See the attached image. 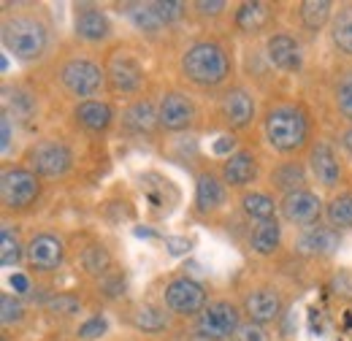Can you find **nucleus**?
Masks as SVG:
<instances>
[{"instance_id":"obj_1","label":"nucleus","mask_w":352,"mask_h":341,"mask_svg":"<svg viewBox=\"0 0 352 341\" xmlns=\"http://www.w3.org/2000/svg\"><path fill=\"white\" fill-rule=\"evenodd\" d=\"M179 74L198 89H217L233 76V54L217 38H198L182 52Z\"/></svg>"},{"instance_id":"obj_2","label":"nucleus","mask_w":352,"mask_h":341,"mask_svg":"<svg viewBox=\"0 0 352 341\" xmlns=\"http://www.w3.org/2000/svg\"><path fill=\"white\" fill-rule=\"evenodd\" d=\"M3 49L19 63H38L52 46V25L41 11H14L3 16Z\"/></svg>"},{"instance_id":"obj_3","label":"nucleus","mask_w":352,"mask_h":341,"mask_svg":"<svg viewBox=\"0 0 352 341\" xmlns=\"http://www.w3.org/2000/svg\"><path fill=\"white\" fill-rule=\"evenodd\" d=\"M265 141L279 155H298L309 146L311 120L298 100H279L265 109L263 117Z\"/></svg>"},{"instance_id":"obj_4","label":"nucleus","mask_w":352,"mask_h":341,"mask_svg":"<svg viewBox=\"0 0 352 341\" xmlns=\"http://www.w3.org/2000/svg\"><path fill=\"white\" fill-rule=\"evenodd\" d=\"M57 82H60V87L71 98H76L79 103L82 100H92L95 95H100L109 87L106 65H100L98 60H92L87 54H71V57H65L57 65Z\"/></svg>"},{"instance_id":"obj_5","label":"nucleus","mask_w":352,"mask_h":341,"mask_svg":"<svg viewBox=\"0 0 352 341\" xmlns=\"http://www.w3.org/2000/svg\"><path fill=\"white\" fill-rule=\"evenodd\" d=\"M106 79H109V89L114 95L135 98L146 87V68L133 49L117 46L106 57Z\"/></svg>"},{"instance_id":"obj_6","label":"nucleus","mask_w":352,"mask_h":341,"mask_svg":"<svg viewBox=\"0 0 352 341\" xmlns=\"http://www.w3.org/2000/svg\"><path fill=\"white\" fill-rule=\"evenodd\" d=\"M241 328V309L228 298L209 300V306L195 317V339L198 341H228Z\"/></svg>"},{"instance_id":"obj_7","label":"nucleus","mask_w":352,"mask_h":341,"mask_svg":"<svg viewBox=\"0 0 352 341\" xmlns=\"http://www.w3.org/2000/svg\"><path fill=\"white\" fill-rule=\"evenodd\" d=\"M41 176L25 166L6 168L0 176V201L6 212H28L41 198Z\"/></svg>"},{"instance_id":"obj_8","label":"nucleus","mask_w":352,"mask_h":341,"mask_svg":"<svg viewBox=\"0 0 352 341\" xmlns=\"http://www.w3.org/2000/svg\"><path fill=\"white\" fill-rule=\"evenodd\" d=\"M71 166H74V152L60 138H41L30 144V149L25 152V168L38 173L41 179L65 176Z\"/></svg>"},{"instance_id":"obj_9","label":"nucleus","mask_w":352,"mask_h":341,"mask_svg":"<svg viewBox=\"0 0 352 341\" xmlns=\"http://www.w3.org/2000/svg\"><path fill=\"white\" fill-rule=\"evenodd\" d=\"M163 306L176 317H198L209 306L206 287L192 276H176L163 290Z\"/></svg>"},{"instance_id":"obj_10","label":"nucleus","mask_w":352,"mask_h":341,"mask_svg":"<svg viewBox=\"0 0 352 341\" xmlns=\"http://www.w3.org/2000/svg\"><path fill=\"white\" fill-rule=\"evenodd\" d=\"M217 117L228 130H247L252 128L255 117H258V103L255 95L241 85H230L222 89L217 98Z\"/></svg>"},{"instance_id":"obj_11","label":"nucleus","mask_w":352,"mask_h":341,"mask_svg":"<svg viewBox=\"0 0 352 341\" xmlns=\"http://www.w3.org/2000/svg\"><path fill=\"white\" fill-rule=\"evenodd\" d=\"M157 122L168 133L192 130L195 122H198V106L187 92L168 89V92H163V98L157 103Z\"/></svg>"},{"instance_id":"obj_12","label":"nucleus","mask_w":352,"mask_h":341,"mask_svg":"<svg viewBox=\"0 0 352 341\" xmlns=\"http://www.w3.org/2000/svg\"><path fill=\"white\" fill-rule=\"evenodd\" d=\"M241 311L250 317V322L271 325V322L282 320V314H285V296L274 285L250 287L241 298Z\"/></svg>"},{"instance_id":"obj_13","label":"nucleus","mask_w":352,"mask_h":341,"mask_svg":"<svg viewBox=\"0 0 352 341\" xmlns=\"http://www.w3.org/2000/svg\"><path fill=\"white\" fill-rule=\"evenodd\" d=\"M65 260V241L57 233H36L28 241L25 250V263L36 274H52L63 265Z\"/></svg>"},{"instance_id":"obj_14","label":"nucleus","mask_w":352,"mask_h":341,"mask_svg":"<svg viewBox=\"0 0 352 341\" xmlns=\"http://www.w3.org/2000/svg\"><path fill=\"white\" fill-rule=\"evenodd\" d=\"M74 36L85 43H106L114 38V25L103 8L79 3L74 8Z\"/></svg>"},{"instance_id":"obj_15","label":"nucleus","mask_w":352,"mask_h":341,"mask_svg":"<svg viewBox=\"0 0 352 341\" xmlns=\"http://www.w3.org/2000/svg\"><path fill=\"white\" fill-rule=\"evenodd\" d=\"M279 214L285 222L307 230V228H314L320 222V217L325 214V206H322V198L311 190H298L293 195H285L279 201Z\"/></svg>"},{"instance_id":"obj_16","label":"nucleus","mask_w":352,"mask_h":341,"mask_svg":"<svg viewBox=\"0 0 352 341\" xmlns=\"http://www.w3.org/2000/svg\"><path fill=\"white\" fill-rule=\"evenodd\" d=\"M228 206V184L217 170L206 168L195 176V204L192 209L201 217H214Z\"/></svg>"},{"instance_id":"obj_17","label":"nucleus","mask_w":352,"mask_h":341,"mask_svg":"<svg viewBox=\"0 0 352 341\" xmlns=\"http://www.w3.org/2000/svg\"><path fill=\"white\" fill-rule=\"evenodd\" d=\"M220 176L228 190H247L261 179V160L252 149H239L228 160H222Z\"/></svg>"},{"instance_id":"obj_18","label":"nucleus","mask_w":352,"mask_h":341,"mask_svg":"<svg viewBox=\"0 0 352 341\" xmlns=\"http://www.w3.org/2000/svg\"><path fill=\"white\" fill-rule=\"evenodd\" d=\"M309 170L322 190H336L342 184V163L328 141H317L309 146Z\"/></svg>"},{"instance_id":"obj_19","label":"nucleus","mask_w":352,"mask_h":341,"mask_svg":"<svg viewBox=\"0 0 352 341\" xmlns=\"http://www.w3.org/2000/svg\"><path fill=\"white\" fill-rule=\"evenodd\" d=\"M342 247V233L331 225H314L301 230V236L296 239V252L309 257H331L339 252Z\"/></svg>"},{"instance_id":"obj_20","label":"nucleus","mask_w":352,"mask_h":341,"mask_svg":"<svg viewBox=\"0 0 352 341\" xmlns=\"http://www.w3.org/2000/svg\"><path fill=\"white\" fill-rule=\"evenodd\" d=\"M265 54H268V63L274 68L285 71V74H296L304 65L301 43L296 41L290 33H271L268 41H265Z\"/></svg>"},{"instance_id":"obj_21","label":"nucleus","mask_w":352,"mask_h":341,"mask_svg":"<svg viewBox=\"0 0 352 341\" xmlns=\"http://www.w3.org/2000/svg\"><path fill=\"white\" fill-rule=\"evenodd\" d=\"M271 22H274V6L271 3H265V0H247V3H241L239 8H236V14H233V25H236V30H241V33H247V36H258V33H263L271 28Z\"/></svg>"},{"instance_id":"obj_22","label":"nucleus","mask_w":352,"mask_h":341,"mask_svg":"<svg viewBox=\"0 0 352 341\" xmlns=\"http://www.w3.org/2000/svg\"><path fill=\"white\" fill-rule=\"evenodd\" d=\"M74 120L87 133H106L114 122V109L109 100H98V98L82 100L74 106Z\"/></svg>"},{"instance_id":"obj_23","label":"nucleus","mask_w":352,"mask_h":341,"mask_svg":"<svg viewBox=\"0 0 352 341\" xmlns=\"http://www.w3.org/2000/svg\"><path fill=\"white\" fill-rule=\"evenodd\" d=\"M268 184H271V190L282 192V198L293 195L298 190H307V166L301 160H282L271 168Z\"/></svg>"},{"instance_id":"obj_24","label":"nucleus","mask_w":352,"mask_h":341,"mask_svg":"<svg viewBox=\"0 0 352 341\" xmlns=\"http://www.w3.org/2000/svg\"><path fill=\"white\" fill-rule=\"evenodd\" d=\"M138 182H141V192H144L146 204H149L152 209H157V212H168V209L174 206V201L179 198L174 184H171L166 176L155 173V170L141 173Z\"/></svg>"},{"instance_id":"obj_25","label":"nucleus","mask_w":352,"mask_h":341,"mask_svg":"<svg viewBox=\"0 0 352 341\" xmlns=\"http://www.w3.org/2000/svg\"><path fill=\"white\" fill-rule=\"evenodd\" d=\"M122 125L131 130V133H152L155 128H160L157 122V106L146 98H135L131 106L122 111Z\"/></svg>"},{"instance_id":"obj_26","label":"nucleus","mask_w":352,"mask_h":341,"mask_svg":"<svg viewBox=\"0 0 352 341\" xmlns=\"http://www.w3.org/2000/svg\"><path fill=\"white\" fill-rule=\"evenodd\" d=\"M250 247L252 252L261 257H271L279 252L282 247V222L279 219H265L258 222L250 233Z\"/></svg>"},{"instance_id":"obj_27","label":"nucleus","mask_w":352,"mask_h":341,"mask_svg":"<svg viewBox=\"0 0 352 341\" xmlns=\"http://www.w3.org/2000/svg\"><path fill=\"white\" fill-rule=\"evenodd\" d=\"M79 263H82V271H85L87 276H95L98 282L114 271V257L109 252V247H103L100 241L87 244V247L82 250V255H79Z\"/></svg>"},{"instance_id":"obj_28","label":"nucleus","mask_w":352,"mask_h":341,"mask_svg":"<svg viewBox=\"0 0 352 341\" xmlns=\"http://www.w3.org/2000/svg\"><path fill=\"white\" fill-rule=\"evenodd\" d=\"M331 43L342 57H352V3H344L331 19Z\"/></svg>"},{"instance_id":"obj_29","label":"nucleus","mask_w":352,"mask_h":341,"mask_svg":"<svg viewBox=\"0 0 352 341\" xmlns=\"http://www.w3.org/2000/svg\"><path fill=\"white\" fill-rule=\"evenodd\" d=\"M239 204H241V212L247 214L250 219H255V222L276 219V212H279V204L268 192H261V190H247Z\"/></svg>"},{"instance_id":"obj_30","label":"nucleus","mask_w":352,"mask_h":341,"mask_svg":"<svg viewBox=\"0 0 352 341\" xmlns=\"http://www.w3.org/2000/svg\"><path fill=\"white\" fill-rule=\"evenodd\" d=\"M298 19L309 33H320L333 19V3L331 0H304V3H298Z\"/></svg>"},{"instance_id":"obj_31","label":"nucleus","mask_w":352,"mask_h":341,"mask_svg":"<svg viewBox=\"0 0 352 341\" xmlns=\"http://www.w3.org/2000/svg\"><path fill=\"white\" fill-rule=\"evenodd\" d=\"M125 14H128V19L133 22V28L141 30L144 36H149V38L166 33V25L160 22V16L152 11L149 3H128L125 6Z\"/></svg>"},{"instance_id":"obj_32","label":"nucleus","mask_w":352,"mask_h":341,"mask_svg":"<svg viewBox=\"0 0 352 341\" xmlns=\"http://www.w3.org/2000/svg\"><path fill=\"white\" fill-rule=\"evenodd\" d=\"M168 314L171 311L157 306H138L131 314V325L141 333H160L168 328Z\"/></svg>"},{"instance_id":"obj_33","label":"nucleus","mask_w":352,"mask_h":341,"mask_svg":"<svg viewBox=\"0 0 352 341\" xmlns=\"http://www.w3.org/2000/svg\"><path fill=\"white\" fill-rule=\"evenodd\" d=\"M25 250H28V244H22L19 233L11 225H3V230H0V263H3V268L19 265L25 260Z\"/></svg>"},{"instance_id":"obj_34","label":"nucleus","mask_w":352,"mask_h":341,"mask_svg":"<svg viewBox=\"0 0 352 341\" xmlns=\"http://www.w3.org/2000/svg\"><path fill=\"white\" fill-rule=\"evenodd\" d=\"M325 219L336 230L352 228V192H339L325 204Z\"/></svg>"},{"instance_id":"obj_35","label":"nucleus","mask_w":352,"mask_h":341,"mask_svg":"<svg viewBox=\"0 0 352 341\" xmlns=\"http://www.w3.org/2000/svg\"><path fill=\"white\" fill-rule=\"evenodd\" d=\"M333 106H336L339 117L352 125V68L339 71V76L333 82Z\"/></svg>"},{"instance_id":"obj_36","label":"nucleus","mask_w":352,"mask_h":341,"mask_svg":"<svg viewBox=\"0 0 352 341\" xmlns=\"http://www.w3.org/2000/svg\"><path fill=\"white\" fill-rule=\"evenodd\" d=\"M149 6H152V11L160 16V22H163L166 28L176 25V22L187 14V3H179V0H155V3H149Z\"/></svg>"},{"instance_id":"obj_37","label":"nucleus","mask_w":352,"mask_h":341,"mask_svg":"<svg viewBox=\"0 0 352 341\" xmlns=\"http://www.w3.org/2000/svg\"><path fill=\"white\" fill-rule=\"evenodd\" d=\"M125 287H128V279L120 271H111L109 276H103L98 282V293H100V298L106 300H120L125 296Z\"/></svg>"},{"instance_id":"obj_38","label":"nucleus","mask_w":352,"mask_h":341,"mask_svg":"<svg viewBox=\"0 0 352 341\" xmlns=\"http://www.w3.org/2000/svg\"><path fill=\"white\" fill-rule=\"evenodd\" d=\"M79 309H82V300L71 293H57L54 298L46 300V311H52L57 317H74V314H79Z\"/></svg>"},{"instance_id":"obj_39","label":"nucleus","mask_w":352,"mask_h":341,"mask_svg":"<svg viewBox=\"0 0 352 341\" xmlns=\"http://www.w3.org/2000/svg\"><path fill=\"white\" fill-rule=\"evenodd\" d=\"M0 309H3V325H6V328H8V325H16V322L25 320V306H22V300L14 298V296H8V293H3Z\"/></svg>"},{"instance_id":"obj_40","label":"nucleus","mask_w":352,"mask_h":341,"mask_svg":"<svg viewBox=\"0 0 352 341\" xmlns=\"http://www.w3.org/2000/svg\"><path fill=\"white\" fill-rule=\"evenodd\" d=\"M328 290H331L336 298L352 300V271H347V268L336 271V274L331 276V282H328Z\"/></svg>"},{"instance_id":"obj_41","label":"nucleus","mask_w":352,"mask_h":341,"mask_svg":"<svg viewBox=\"0 0 352 341\" xmlns=\"http://www.w3.org/2000/svg\"><path fill=\"white\" fill-rule=\"evenodd\" d=\"M106 333H109V322H106V317H100V314L89 317L87 322H82L79 331H76V336L85 341H95V339H100V336H106Z\"/></svg>"},{"instance_id":"obj_42","label":"nucleus","mask_w":352,"mask_h":341,"mask_svg":"<svg viewBox=\"0 0 352 341\" xmlns=\"http://www.w3.org/2000/svg\"><path fill=\"white\" fill-rule=\"evenodd\" d=\"M163 244H166V252L174 257L192 252V239H187V236H163Z\"/></svg>"},{"instance_id":"obj_43","label":"nucleus","mask_w":352,"mask_h":341,"mask_svg":"<svg viewBox=\"0 0 352 341\" xmlns=\"http://www.w3.org/2000/svg\"><path fill=\"white\" fill-rule=\"evenodd\" d=\"M192 11L198 14V16H222L225 11H228V3L225 0H212V3H206V0H198V3H192Z\"/></svg>"},{"instance_id":"obj_44","label":"nucleus","mask_w":352,"mask_h":341,"mask_svg":"<svg viewBox=\"0 0 352 341\" xmlns=\"http://www.w3.org/2000/svg\"><path fill=\"white\" fill-rule=\"evenodd\" d=\"M236 341H271V336L263 331V325H258V322H247V325L239 328Z\"/></svg>"},{"instance_id":"obj_45","label":"nucleus","mask_w":352,"mask_h":341,"mask_svg":"<svg viewBox=\"0 0 352 341\" xmlns=\"http://www.w3.org/2000/svg\"><path fill=\"white\" fill-rule=\"evenodd\" d=\"M212 152H214L217 157H225V160H228L233 152H239V149H236V138H233V135H222L220 141H214Z\"/></svg>"},{"instance_id":"obj_46","label":"nucleus","mask_w":352,"mask_h":341,"mask_svg":"<svg viewBox=\"0 0 352 341\" xmlns=\"http://www.w3.org/2000/svg\"><path fill=\"white\" fill-rule=\"evenodd\" d=\"M8 285L14 287V293H16V296H28V293H30V279H28L25 274H11Z\"/></svg>"},{"instance_id":"obj_47","label":"nucleus","mask_w":352,"mask_h":341,"mask_svg":"<svg viewBox=\"0 0 352 341\" xmlns=\"http://www.w3.org/2000/svg\"><path fill=\"white\" fill-rule=\"evenodd\" d=\"M3 155L8 152V146H11V114L8 111H3Z\"/></svg>"},{"instance_id":"obj_48","label":"nucleus","mask_w":352,"mask_h":341,"mask_svg":"<svg viewBox=\"0 0 352 341\" xmlns=\"http://www.w3.org/2000/svg\"><path fill=\"white\" fill-rule=\"evenodd\" d=\"M133 236L135 239H157V230H152V228H133Z\"/></svg>"},{"instance_id":"obj_49","label":"nucleus","mask_w":352,"mask_h":341,"mask_svg":"<svg viewBox=\"0 0 352 341\" xmlns=\"http://www.w3.org/2000/svg\"><path fill=\"white\" fill-rule=\"evenodd\" d=\"M342 146H344V149H347V152L352 155V125L344 130V133H342Z\"/></svg>"}]
</instances>
